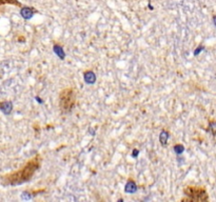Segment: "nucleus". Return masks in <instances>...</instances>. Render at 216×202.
Wrapping results in <instances>:
<instances>
[{
  "instance_id": "f257e3e1",
  "label": "nucleus",
  "mask_w": 216,
  "mask_h": 202,
  "mask_svg": "<svg viewBox=\"0 0 216 202\" xmlns=\"http://www.w3.org/2000/svg\"><path fill=\"white\" fill-rule=\"evenodd\" d=\"M41 164V157L39 155H36L30 159L28 162L25 163V165L22 166L20 169L11 173L9 175H5L2 178V183L5 185H11V186H16L20 184L28 182L31 180V178L34 176V174L38 171V168L40 167Z\"/></svg>"
},
{
  "instance_id": "f03ea898",
  "label": "nucleus",
  "mask_w": 216,
  "mask_h": 202,
  "mask_svg": "<svg viewBox=\"0 0 216 202\" xmlns=\"http://www.w3.org/2000/svg\"><path fill=\"white\" fill-rule=\"evenodd\" d=\"M76 104V92L72 87L62 89L59 94V106L62 113H71Z\"/></svg>"
},
{
  "instance_id": "7ed1b4c3",
  "label": "nucleus",
  "mask_w": 216,
  "mask_h": 202,
  "mask_svg": "<svg viewBox=\"0 0 216 202\" xmlns=\"http://www.w3.org/2000/svg\"><path fill=\"white\" fill-rule=\"evenodd\" d=\"M183 193L189 197L188 199H185L187 201L188 200L189 201H208L209 200L207 190H206V188L201 186L190 185V186L185 187L183 190Z\"/></svg>"
},
{
  "instance_id": "20e7f679",
  "label": "nucleus",
  "mask_w": 216,
  "mask_h": 202,
  "mask_svg": "<svg viewBox=\"0 0 216 202\" xmlns=\"http://www.w3.org/2000/svg\"><path fill=\"white\" fill-rule=\"evenodd\" d=\"M35 13H36V11H35L33 7H29V6H23V7L20 9V14H21V16L24 19H26V20L31 19L32 17L34 16Z\"/></svg>"
},
{
  "instance_id": "39448f33",
  "label": "nucleus",
  "mask_w": 216,
  "mask_h": 202,
  "mask_svg": "<svg viewBox=\"0 0 216 202\" xmlns=\"http://www.w3.org/2000/svg\"><path fill=\"white\" fill-rule=\"evenodd\" d=\"M84 79L86 84H94L96 82V75L92 70H86L84 74Z\"/></svg>"
},
{
  "instance_id": "423d86ee",
  "label": "nucleus",
  "mask_w": 216,
  "mask_h": 202,
  "mask_svg": "<svg viewBox=\"0 0 216 202\" xmlns=\"http://www.w3.org/2000/svg\"><path fill=\"white\" fill-rule=\"evenodd\" d=\"M124 192L127 194H134L137 192V185L133 180H128V182L126 183V186H124Z\"/></svg>"
},
{
  "instance_id": "0eeeda50",
  "label": "nucleus",
  "mask_w": 216,
  "mask_h": 202,
  "mask_svg": "<svg viewBox=\"0 0 216 202\" xmlns=\"http://www.w3.org/2000/svg\"><path fill=\"white\" fill-rule=\"evenodd\" d=\"M0 107H1V110H2L4 114H10L12 112L13 104H12V102H10V101H5V102H2V103L0 104Z\"/></svg>"
},
{
  "instance_id": "6e6552de",
  "label": "nucleus",
  "mask_w": 216,
  "mask_h": 202,
  "mask_svg": "<svg viewBox=\"0 0 216 202\" xmlns=\"http://www.w3.org/2000/svg\"><path fill=\"white\" fill-rule=\"evenodd\" d=\"M53 49H54V52H55L56 55L58 56L61 60H63V59H65V51H63V49H62L61 45H59V44H55V45H54V47H53Z\"/></svg>"
},
{
  "instance_id": "1a4fd4ad",
  "label": "nucleus",
  "mask_w": 216,
  "mask_h": 202,
  "mask_svg": "<svg viewBox=\"0 0 216 202\" xmlns=\"http://www.w3.org/2000/svg\"><path fill=\"white\" fill-rule=\"evenodd\" d=\"M168 139H169V133L167 131L162 129L160 132V135H159V141L162 146H166L167 145V142H168Z\"/></svg>"
},
{
  "instance_id": "9d476101",
  "label": "nucleus",
  "mask_w": 216,
  "mask_h": 202,
  "mask_svg": "<svg viewBox=\"0 0 216 202\" xmlns=\"http://www.w3.org/2000/svg\"><path fill=\"white\" fill-rule=\"evenodd\" d=\"M4 4H13V5L21 6V3L19 2L18 0H0V5H4Z\"/></svg>"
},
{
  "instance_id": "9b49d317",
  "label": "nucleus",
  "mask_w": 216,
  "mask_h": 202,
  "mask_svg": "<svg viewBox=\"0 0 216 202\" xmlns=\"http://www.w3.org/2000/svg\"><path fill=\"white\" fill-rule=\"evenodd\" d=\"M174 152H175L177 155H181L183 152H185V146L182 144H176L174 146Z\"/></svg>"
},
{
  "instance_id": "f8f14e48",
  "label": "nucleus",
  "mask_w": 216,
  "mask_h": 202,
  "mask_svg": "<svg viewBox=\"0 0 216 202\" xmlns=\"http://www.w3.org/2000/svg\"><path fill=\"white\" fill-rule=\"evenodd\" d=\"M210 129H211V131H212V134L216 135V122L210 123Z\"/></svg>"
},
{
  "instance_id": "ddd939ff",
  "label": "nucleus",
  "mask_w": 216,
  "mask_h": 202,
  "mask_svg": "<svg viewBox=\"0 0 216 202\" xmlns=\"http://www.w3.org/2000/svg\"><path fill=\"white\" fill-rule=\"evenodd\" d=\"M138 154H139L138 150H133L132 156H133V157H137V156H138Z\"/></svg>"
},
{
  "instance_id": "4468645a",
  "label": "nucleus",
  "mask_w": 216,
  "mask_h": 202,
  "mask_svg": "<svg viewBox=\"0 0 216 202\" xmlns=\"http://www.w3.org/2000/svg\"><path fill=\"white\" fill-rule=\"evenodd\" d=\"M200 49H202V47H198V49H196V52H194V55H195V56H197V55H198V53L200 52Z\"/></svg>"
},
{
  "instance_id": "2eb2a0df",
  "label": "nucleus",
  "mask_w": 216,
  "mask_h": 202,
  "mask_svg": "<svg viewBox=\"0 0 216 202\" xmlns=\"http://www.w3.org/2000/svg\"><path fill=\"white\" fill-rule=\"evenodd\" d=\"M213 22H214V24L216 25V16H214V18H213Z\"/></svg>"
}]
</instances>
